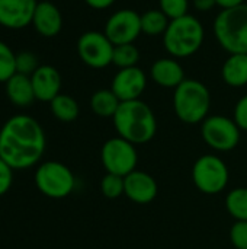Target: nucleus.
<instances>
[{
  "label": "nucleus",
  "mask_w": 247,
  "mask_h": 249,
  "mask_svg": "<svg viewBox=\"0 0 247 249\" xmlns=\"http://www.w3.org/2000/svg\"><path fill=\"white\" fill-rule=\"evenodd\" d=\"M223 80L231 88H243L247 85V54H230L221 67Z\"/></svg>",
  "instance_id": "19"
},
{
  "label": "nucleus",
  "mask_w": 247,
  "mask_h": 249,
  "mask_svg": "<svg viewBox=\"0 0 247 249\" xmlns=\"http://www.w3.org/2000/svg\"><path fill=\"white\" fill-rule=\"evenodd\" d=\"M32 26L41 36H57L63 29V15L54 3L47 0L38 1L32 18Z\"/></svg>",
  "instance_id": "16"
},
{
  "label": "nucleus",
  "mask_w": 247,
  "mask_h": 249,
  "mask_svg": "<svg viewBox=\"0 0 247 249\" xmlns=\"http://www.w3.org/2000/svg\"><path fill=\"white\" fill-rule=\"evenodd\" d=\"M16 73V53L0 41V83H6Z\"/></svg>",
  "instance_id": "26"
},
{
  "label": "nucleus",
  "mask_w": 247,
  "mask_h": 249,
  "mask_svg": "<svg viewBox=\"0 0 247 249\" xmlns=\"http://www.w3.org/2000/svg\"><path fill=\"white\" fill-rule=\"evenodd\" d=\"M49 108H51L52 115L61 123H73L74 120H77L80 114L77 101L73 96L64 95V93L57 95L49 102Z\"/></svg>",
  "instance_id": "21"
},
{
  "label": "nucleus",
  "mask_w": 247,
  "mask_h": 249,
  "mask_svg": "<svg viewBox=\"0 0 247 249\" xmlns=\"http://www.w3.org/2000/svg\"><path fill=\"white\" fill-rule=\"evenodd\" d=\"M4 86H6V95L9 101L16 107H29L35 101L31 76L15 73L4 83Z\"/></svg>",
  "instance_id": "18"
},
{
  "label": "nucleus",
  "mask_w": 247,
  "mask_h": 249,
  "mask_svg": "<svg viewBox=\"0 0 247 249\" xmlns=\"http://www.w3.org/2000/svg\"><path fill=\"white\" fill-rule=\"evenodd\" d=\"M116 0H84V3L95 9V10H105V9H109Z\"/></svg>",
  "instance_id": "33"
},
{
  "label": "nucleus",
  "mask_w": 247,
  "mask_h": 249,
  "mask_svg": "<svg viewBox=\"0 0 247 249\" xmlns=\"http://www.w3.org/2000/svg\"><path fill=\"white\" fill-rule=\"evenodd\" d=\"M192 4H194L195 10L205 13V12L213 10L217 6V1L215 0H192Z\"/></svg>",
  "instance_id": "32"
},
{
  "label": "nucleus",
  "mask_w": 247,
  "mask_h": 249,
  "mask_svg": "<svg viewBox=\"0 0 247 249\" xmlns=\"http://www.w3.org/2000/svg\"><path fill=\"white\" fill-rule=\"evenodd\" d=\"M213 28L217 42L229 54L247 53V3L221 9Z\"/></svg>",
  "instance_id": "5"
},
{
  "label": "nucleus",
  "mask_w": 247,
  "mask_h": 249,
  "mask_svg": "<svg viewBox=\"0 0 247 249\" xmlns=\"http://www.w3.org/2000/svg\"><path fill=\"white\" fill-rule=\"evenodd\" d=\"M233 120L236 121V124L239 125L240 130L247 131V95L242 96L237 101V104L234 107Z\"/></svg>",
  "instance_id": "30"
},
{
  "label": "nucleus",
  "mask_w": 247,
  "mask_h": 249,
  "mask_svg": "<svg viewBox=\"0 0 247 249\" xmlns=\"http://www.w3.org/2000/svg\"><path fill=\"white\" fill-rule=\"evenodd\" d=\"M31 82L35 93V99L41 102H51L61 90V74L49 64L39 66L32 74Z\"/></svg>",
  "instance_id": "15"
},
{
  "label": "nucleus",
  "mask_w": 247,
  "mask_h": 249,
  "mask_svg": "<svg viewBox=\"0 0 247 249\" xmlns=\"http://www.w3.org/2000/svg\"><path fill=\"white\" fill-rule=\"evenodd\" d=\"M121 101L112 89H99L90 98V109L100 118H114Z\"/></svg>",
  "instance_id": "20"
},
{
  "label": "nucleus",
  "mask_w": 247,
  "mask_h": 249,
  "mask_svg": "<svg viewBox=\"0 0 247 249\" xmlns=\"http://www.w3.org/2000/svg\"><path fill=\"white\" fill-rule=\"evenodd\" d=\"M205 39V29L201 20L188 13L170 20L163 34V47L173 58H186L199 51Z\"/></svg>",
  "instance_id": "3"
},
{
  "label": "nucleus",
  "mask_w": 247,
  "mask_h": 249,
  "mask_svg": "<svg viewBox=\"0 0 247 249\" xmlns=\"http://www.w3.org/2000/svg\"><path fill=\"white\" fill-rule=\"evenodd\" d=\"M215 1H217V6L221 9H230V7H236V6L246 3V0H215Z\"/></svg>",
  "instance_id": "34"
},
{
  "label": "nucleus",
  "mask_w": 247,
  "mask_h": 249,
  "mask_svg": "<svg viewBox=\"0 0 247 249\" xmlns=\"http://www.w3.org/2000/svg\"><path fill=\"white\" fill-rule=\"evenodd\" d=\"M36 188L49 198H64L76 187L74 174L61 162L48 160L41 163L35 171Z\"/></svg>",
  "instance_id": "7"
},
{
  "label": "nucleus",
  "mask_w": 247,
  "mask_h": 249,
  "mask_svg": "<svg viewBox=\"0 0 247 249\" xmlns=\"http://www.w3.org/2000/svg\"><path fill=\"white\" fill-rule=\"evenodd\" d=\"M147 88V74L138 67L119 69L112 79L111 89L121 102L140 99Z\"/></svg>",
  "instance_id": "12"
},
{
  "label": "nucleus",
  "mask_w": 247,
  "mask_h": 249,
  "mask_svg": "<svg viewBox=\"0 0 247 249\" xmlns=\"http://www.w3.org/2000/svg\"><path fill=\"white\" fill-rule=\"evenodd\" d=\"M226 209L237 222H247V188L239 187L231 190L226 197Z\"/></svg>",
  "instance_id": "23"
},
{
  "label": "nucleus",
  "mask_w": 247,
  "mask_h": 249,
  "mask_svg": "<svg viewBox=\"0 0 247 249\" xmlns=\"http://www.w3.org/2000/svg\"><path fill=\"white\" fill-rule=\"evenodd\" d=\"M103 32L114 45L134 44L141 34V15L134 9H119L108 18Z\"/></svg>",
  "instance_id": "11"
},
{
  "label": "nucleus",
  "mask_w": 247,
  "mask_h": 249,
  "mask_svg": "<svg viewBox=\"0 0 247 249\" xmlns=\"http://www.w3.org/2000/svg\"><path fill=\"white\" fill-rule=\"evenodd\" d=\"M124 181H125L124 196L135 204L146 206L153 203L154 198L157 197L159 185L156 179L147 172L135 169L134 172L127 175Z\"/></svg>",
  "instance_id": "14"
},
{
  "label": "nucleus",
  "mask_w": 247,
  "mask_h": 249,
  "mask_svg": "<svg viewBox=\"0 0 247 249\" xmlns=\"http://www.w3.org/2000/svg\"><path fill=\"white\" fill-rule=\"evenodd\" d=\"M240 128L233 118L208 115L201 123V136L208 147L215 152H230L240 142Z\"/></svg>",
  "instance_id": "9"
},
{
  "label": "nucleus",
  "mask_w": 247,
  "mask_h": 249,
  "mask_svg": "<svg viewBox=\"0 0 247 249\" xmlns=\"http://www.w3.org/2000/svg\"><path fill=\"white\" fill-rule=\"evenodd\" d=\"M159 9L170 20H173L188 15L189 0H159Z\"/></svg>",
  "instance_id": "27"
},
{
  "label": "nucleus",
  "mask_w": 247,
  "mask_h": 249,
  "mask_svg": "<svg viewBox=\"0 0 247 249\" xmlns=\"http://www.w3.org/2000/svg\"><path fill=\"white\" fill-rule=\"evenodd\" d=\"M39 67L38 58L31 51H20L16 54V73L31 76Z\"/></svg>",
  "instance_id": "28"
},
{
  "label": "nucleus",
  "mask_w": 247,
  "mask_h": 249,
  "mask_svg": "<svg viewBox=\"0 0 247 249\" xmlns=\"http://www.w3.org/2000/svg\"><path fill=\"white\" fill-rule=\"evenodd\" d=\"M169 23L170 19L160 9H148L141 15V34L147 36H163Z\"/></svg>",
  "instance_id": "22"
},
{
  "label": "nucleus",
  "mask_w": 247,
  "mask_h": 249,
  "mask_svg": "<svg viewBox=\"0 0 247 249\" xmlns=\"http://www.w3.org/2000/svg\"><path fill=\"white\" fill-rule=\"evenodd\" d=\"M47 146L41 124L25 114L9 118L0 130V158L12 169H28L36 165Z\"/></svg>",
  "instance_id": "1"
},
{
  "label": "nucleus",
  "mask_w": 247,
  "mask_h": 249,
  "mask_svg": "<svg viewBox=\"0 0 247 249\" xmlns=\"http://www.w3.org/2000/svg\"><path fill=\"white\" fill-rule=\"evenodd\" d=\"M150 77L156 85L166 89H176L186 79L182 64L173 57L156 60L150 67Z\"/></svg>",
  "instance_id": "17"
},
{
  "label": "nucleus",
  "mask_w": 247,
  "mask_h": 249,
  "mask_svg": "<svg viewBox=\"0 0 247 249\" xmlns=\"http://www.w3.org/2000/svg\"><path fill=\"white\" fill-rule=\"evenodd\" d=\"M36 0H0V25L22 29L32 25Z\"/></svg>",
  "instance_id": "13"
},
{
  "label": "nucleus",
  "mask_w": 247,
  "mask_h": 249,
  "mask_svg": "<svg viewBox=\"0 0 247 249\" xmlns=\"http://www.w3.org/2000/svg\"><path fill=\"white\" fill-rule=\"evenodd\" d=\"M230 242L236 249H247V222L237 220L230 229Z\"/></svg>",
  "instance_id": "29"
},
{
  "label": "nucleus",
  "mask_w": 247,
  "mask_h": 249,
  "mask_svg": "<svg viewBox=\"0 0 247 249\" xmlns=\"http://www.w3.org/2000/svg\"><path fill=\"white\" fill-rule=\"evenodd\" d=\"M112 123L118 136L135 146L148 143L157 131L156 115L141 99L121 102Z\"/></svg>",
  "instance_id": "2"
},
{
  "label": "nucleus",
  "mask_w": 247,
  "mask_h": 249,
  "mask_svg": "<svg viewBox=\"0 0 247 249\" xmlns=\"http://www.w3.org/2000/svg\"><path fill=\"white\" fill-rule=\"evenodd\" d=\"M140 50L134 44H122L115 45L114 48V57L112 64H115L118 69H128L137 66L140 61Z\"/></svg>",
  "instance_id": "24"
},
{
  "label": "nucleus",
  "mask_w": 247,
  "mask_h": 249,
  "mask_svg": "<svg viewBox=\"0 0 247 249\" xmlns=\"http://www.w3.org/2000/svg\"><path fill=\"white\" fill-rule=\"evenodd\" d=\"M100 193L103 197L109 200L119 198L125 193V181L124 177L115 175V174H105V177L100 181Z\"/></svg>",
  "instance_id": "25"
},
{
  "label": "nucleus",
  "mask_w": 247,
  "mask_h": 249,
  "mask_svg": "<svg viewBox=\"0 0 247 249\" xmlns=\"http://www.w3.org/2000/svg\"><path fill=\"white\" fill-rule=\"evenodd\" d=\"M12 181H13V169L0 158V197L10 190Z\"/></svg>",
  "instance_id": "31"
},
{
  "label": "nucleus",
  "mask_w": 247,
  "mask_h": 249,
  "mask_svg": "<svg viewBox=\"0 0 247 249\" xmlns=\"http://www.w3.org/2000/svg\"><path fill=\"white\" fill-rule=\"evenodd\" d=\"M246 54H247V53H246Z\"/></svg>",
  "instance_id": "35"
},
{
  "label": "nucleus",
  "mask_w": 247,
  "mask_h": 249,
  "mask_svg": "<svg viewBox=\"0 0 247 249\" xmlns=\"http://www.w3.org/2000/svg\"><path fill=\"white\" fill-rule=\"evenodd\" d=\"M100 162L108 174L125 178L137 169L138 153L135 144L119 136L112 137L106 140L100 149Z\"/></svg>",
  "instance_id": "8"
},
{
  "label": "nucleus",
  "mask_w": 247,
  "mask_h": 249,
  "mask_svg": "<svg viewBox=\"0 0 247 249\" xmlns=\"http://www.w3.org/2000/svg\"><path fill=\"white\" fill-rule=\"evenodd\" d=\"M211 93L208 88L195 79H185L173 92V109L185 124H199L210 115Z\"/></svg>",
  "instance_id": "4"
},
{
  "label": "nucleus",
  "mask_w": 247,
  "mask_h": 249,
  "mask_svg": "<svg viewBox=\"0 0 247 249\" xmlns=\"http://www.w3.org/2000/svg\"><path fill=\"white\" fill-rule=\"evenodd\" d=\"M114 48L115 45L100 31H87L77 39V54L92 69H105L112 64Z\"/></svg>",
  "instance_id": "10"
},
{
  "label": "nucleus",
  "mask_w": 247,
  "mask_h": 249,
  "mask_svg": "<svg viewBox=\"0 0 247 249\" xmlns=\"http://www.w3.org/2000/svg\"><path fill=\"white\" fill-rule=\"evenodd\" d=\"M230 179L226 162L215 155H204L198 158L192 166V181L195 187L207 196L223 193Z\"/></svg>",
  "instance_id": "6"
}]
</instances>
